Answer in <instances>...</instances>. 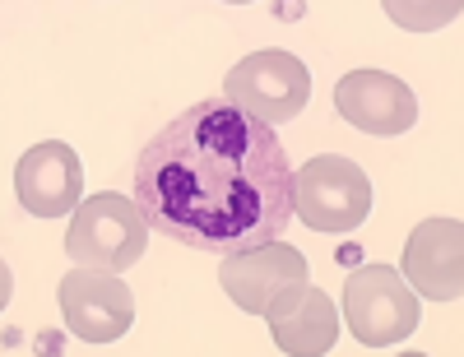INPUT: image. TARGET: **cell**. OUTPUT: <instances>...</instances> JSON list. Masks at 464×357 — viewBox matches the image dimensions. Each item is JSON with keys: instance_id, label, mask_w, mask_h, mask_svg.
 <instances>
[{"instance_id": "1", "label": "cell", "mask_w": 464, "mask_h": 357, "mask_svg": "<svg viewBox=\"0 0 464 357\" xmlns=\"http://www.w3.org/2000/svg\"><path fill=\"white\" fill-rule=\"evenodd\" d=\"M135 205L159 236L223 260L284 236L293 163L275 126L227 98H205L140 149Z\"/></svg>"}, {"instance_id": "2", "label": "cell", "mask_w": 464, "mask_h": 357, "mask_svg": "<svg viewBox=\"0 0 464 357\" xmlns=\"http://www.w3.org/2000/svg\"><path fill=\"white\" fill-rule=\"evenodd\" d=\"M149 218L135 205V195L98 190L89 200H80L65 232V256L84 269H107L126 274L144 251H149Z\"/></svg>"}, {"instance_id": "3", "label": "cell", "mask_w": 464, "mask_h": 357, "mask_svg": "<svg viewBox=\"0 0 464 357\" xmlns=\"http://www.w3.org/2000/svg\"><path fill=\"white\" fill-rule=\"evenodd\" d=\"M372 214V181L353 158L321 153L293 172V218L316 232H353Z\"/></svg>"}, {"instance_id": "4", "label": "cell", "mask_w": 464, "mask_h": 357, "mask_svg": "<svg viewBox=\"0 0 464 357\" xmlns=\"http://www.w3.org/2000/svg\"><path fill=\"white\" fill-rule=\"evenodd\" d=\"M343 325L367 348L404 343L418 330V293L404 284V274L362 265L343 279Z\"/></svg>"}, {"instance_id": "5", "label": "cell", "mask_w": 464, "mask_h": 357, "mask_svg": "<svg viewBox=\"0 0 464 357\" xmlns=\"http://www.w3.org/2000/svg\"><path fill=\"white\" fill-rule=\"evenodd\" d=\"M223 98L251 111L265 126L297 121L306 98H312V70L293 52H251L223 79Z\"/></svg>"}, {"instance_id": "6", "label": "cell", "mask_w": 464, "mask_h": 357, "mask_svg": "<svg viewBox=\"0 0 464 357\" xmlns=\"http://www.w3.org/2000/svg\"><path fill=\"white\" fill-rule=\"evenodd\" d=\"M56 293H61L65 330L84 343H111L135 325V297H130L121 274L74 265Z\"/></svg>"}, {"instance_id": "7", "label": "cell", "mask_w": 464, "mask_h": 357, "mask_svg": "<svg viewBox=\"0 0 464 357\" xmlns=\"http://www.w3.org/2000/svg\"><path fill=\"white\" fill-rule=\"evenodd\" d=\"M218 284L232 297V306H242L251 315H265L284 293L312 284V269H306V256L293 251L284 236L279 242H265L237 256H223L218 260Z\"/></svg>"}, {"instance_id": "8", "label": "cell", "mask_w": 464, "mask_h": 357, "mask_svg": "<svg viewBox=\"0 0 464 357\" xmlns=\"http://www.w3.org/2000/svg\"><path fill=\"white\" fill-rule=\"evenodd\" d=\"M14 195L33 218H65L84 200V163L61 140L33 144L14 163Z\"/></svg>"}, {"instance_id": "9", "label": "cell", "mask_w": 464, "mask_h": 357, "mask_svg": "<svg viewBox=\"0 0 464 357\" xmlns=\"http://www.w3.org/2000/svg\"><path fill=\"white\" fill-rule=\"evenodd\" d=\"M404 284L418 297L459 302L464 293V223L422 218L404 242Z\"/></svg>"}, {"instance_id": "10", "label": "cell", "mask_w": 464, "mask_h": 357, "mask_svg": "<svg viewBox=\"0 0 464 357\" xmlns=\"http://www.w3.org/2000/svg\"><path fill=\"white\" fill-rule=\"evenodd\" d=\"M334 107L348 126L367 135H404L418 126L413 89L385 70H348L334 84Z\"/></svg>"}, {"instance_id": "11", "label": "cell", "mask_w": 464, "mask_h": 357, "mask_svg": "<svg viewBox=\"0 0 464 357\" xmlns=\"http://www.w3.org/2000/svg\"><path fill=\"white\" fill-rule=\"evenodd\" d=\"M265 321L275 330V343L293 357H321L339 343V306L312 284L284 293L265 311Z\"/></svg>"}, {"instance_id": "12", "label": "cell", "mask_w": 464, "mask_h": 357, "mask_svg": "<svg viewBox=\"0 0 464 357\" xmlns=\"http://www.w3.org/2000/svg\"><path fill=\"white\" fill-rule=\"evenodd\" d=\"M391 14L400 24H413V28H432V24H446L459 14V5H432V10H409V5H391Z\"/></svg>"}]
</instances>
